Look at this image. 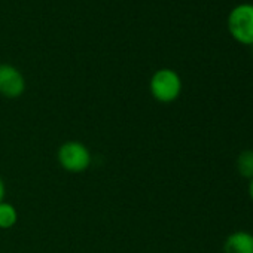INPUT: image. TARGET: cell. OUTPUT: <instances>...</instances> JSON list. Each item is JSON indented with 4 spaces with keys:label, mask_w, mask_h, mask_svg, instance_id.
<instances>
[{
    "label": "cell",
    "mask_w": 253,
    "mask_h": 253,
    "mask_svg": "<svg viewBox=\"0 0 253 253\" xmlns=\"http://www.w3.org/2000/svg\"><path fill=\"white\" fill-rule=\"evenodd\" d=\"M149 86L155 100L161 103H171L177 100L182 92V79L177 72L171 69H160L151 78Z\"/></svg>",
    "instance_id": "cell-1"
},
{
    "label": "cell",
    "mask_w": 253,
    "mask_h": 253,
    "mask_svg": "<svg viewBox=\"0 0 253 253\" xmlns=\"http://www.w3.org/2000/svg\"><path fill=\"white\" fill-rule=\"evenodd\" d=\"M228 30L237 42L244 45H253V5L252 3H241L229 12Z\"/></svg>",
    "instance_id": "cell-2"
},
{
    "label": "cell",
    "mask_w": 253,
    "mask_h": 253,
    "mask_svg": "<svg viewBox=\"0 0 253 253\" xmlns=\"http://www.w3.org/2000/svg\"><path fill=\"white\" fill-rule=\"evenodd\" d=\"M58 163L66 171L70 173H82L91 164L89 149L76 140L66 142L58 149Z\"/></svg>",
    "instance_id": "cell-3"
},
{
    "label": "cell",
    "mask_w": 253,
    "mask_h": 253,
    "mask_svg": "<svg viewBox=\"0 0 253 253\" xmlns=\"http://www.w3.org/2000/svg\"><path fill=\"white\" fill-rule=\"evenodd\" d=\"M26 89L23 73L12 64H0V94L8 98L20 97Z\"/></svg>",
    "instance_id": "cell-4"
},
{
    "label": "cell",
    "mask_w": 253,
    "mask_h": 253,
    "mask_svg": "<svg viewBox=\"0 0 253 253\" xmlns=\"http://www.w3.org/2000/svg\"><path fill=\"white\" fill-rule=\"evenodd\" d=\"M225 253H253V234L247 231H235L229 234L223 243Z\"/></svg>",
    "instance_id": "cell-5"
},
{
    "label": "cell",
    "mask_w": 253,
    "mask_h": 253,
    "mask_svg": "<svg viewBox=\"0 0 253 253\" xmlns=\"http://www.w3.org/2000/svg\"><path fill=\"white\" fill-rule=\"evenodd\" d=\"M237 171L241 177L244 179H252L253 177V149H244L238 154L237 161Z\"/></svg>",
    "instance_id": "cell-6"
},
{
    "label": "cell",
    "mask_w": 253,
    "mask_h": 253,
    "mask_svg": "<svg viewBox=\"0 0 253 253\" xmlns=\"http://www.w3.org/2000/svg\"><path fill=\"white\" fill-rule=\"evenodd\" d=\"M17 220H18L17 209L6 201L0 203V228L9 229L17 223Z\"/></svg>",
    "instance_id": "cell-7"
},
{
    "label": "cell",
    "mask_w": 253,
    "mask_h": 253,
    "mask_svg": "<svg viewBox=\"0 0 253 253\" xmlns=\"http://www.w3.org/2000/svg\"><path fill=\"white\" fill-rule=\"evenodd\" d=\"M5 194H6V188H5V183H3L2 177H0V203L5 201Z\"/></svg>",
    "instance_id": "cell-8"
},
{
    "label": "cell",
    "mask_w": 253,
    "mask_h": 253,
    "mask_svg": "<svg viewBox=\"0 0 253 253\" xmlns=\"http://www.w3.org/2000/svg\"><path fill=\"white\" fill-rule=\"evenodd\" d=\"M249 195H250V198H252V201H253V177H252L250 182H249Z\"/></svg>",
    "instance_id": "cell-9"
}]
</instances>
